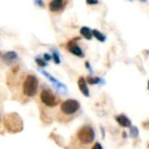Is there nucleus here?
I'll return each instance as SVG.
<instances>
[{"label":"nucleus","mask_w":149,"mask_h":149,"mask_svg":"<svg viewBox=\"0 0 149 149\" xmlns=\"http://www.w3.org/2000/svg\"><path fill=\"white\" fill-rule=\"evenodd\" d=\"M117 122H118L121 126H123V127H130V126H131L130 120L128 119L127 117L124 116V115H119V116L117 117Z\"/></svg>","instance_id":"10"},{"label":"nucleus","mask_w":149,"mask_h":149,"mask_svg":"<svg viewBox=\"0 0 149 149\" xmlns=\"http://www.w3.org/2000/svg\"><path fill=\"white\" fill-rule=\"evenodd\" d=\"M16 59H17V53H16V52H13V51L6 52L3 55V60L5 61L6 63H11Z\"/></svg>","instance_id":"9"},{"label":"nucleus","mask_w":149,"mask_h":149,"mask_svg":"<svg viewBox=\"0 0 149 149\" xmlns=\"http://www.w3.org/2000/svg\"><path fill=\"white\" fill-rule=\"evenodd\" d=\"M78 86L80 91L84 94L85 96H89V90L86 84V80H85L84 77H79L78 79Z\"/></svg>","instance_id":"8"},{"label":"nucleus","mask_w":149,"mask_h":149,"mask_svg":"<svg viewBox=\"0 0 149 149\" xmlns=\"http://www.w3.org/2000/svg\"><path fill=\"white\" fill-rule=\"evenodd\" d=\"M36 62L38 63V65H39V66H42V67L47 66V63H46V61L40 59V58H36Z\"/></svg>","instance_id":"15"},{"label":"nucleus","mask_w":149,"mask_h":149,"mask_svg":"<svg viewBox=\"0 0 149 149\" xmlns=\"http://www.w3.org/2000/svg\"><path fill=\"white\" fill-rule=\"evenodd\" d=\"M67 49H68V51L70 52L71 54H73V55L77 56V57H84V54H83V51L81 50V48L79 47L78 45H77L76 43H75L74 41H71L69 42L68 46H67Z\"/></svg>","instance_id":"6"},{"label":"nucleus","mask_w":149,"mask_h":149,"mask_svg":"<svg viewBox=\"0 0 149 149\" xmlns=\"http://www.w3.org/2000/svg\"><path fill=\"white\" fill-rule=\"evenodd\" d=\"M80 108V104L75 100H66L61 104L60 113L64 116H72Z\"/></svg>","instance_id":"4"},{"label":"nucleus","mask_w":149,"mask_h":149,"mask_svg":"<svg viewBox=\"0 0 149 149\" xmlns=\"http://www.w3.org/2000/svg\"><path fill=\"white\" fill-rule=\"evenodd\" d=\"M77 139L84 145L92 143L94 140V131L90 126H83L77 132Z\"/></svg>","instance_id":"3"},{"label":"nucleus","mask_w":149,"mask_h":149,"mask_svg":"<svg viewBox=\"0 0 149 149\" xmlns=\"http://www.w3.org/2000/svg\"><path fill=\"white\" fill-rule=\"evenodd\" d=\"M80 33L83 38H85L86 40H91L92 39V30H90L88 26H82L80 29Z\"/></svg>","instance_id":"11"},{"label":"nucleus","mask_w":149,"mask_h":149,"mask_svg":"<svg viewBox=\"0 0 149 149\" xmlns=\"http://www.w3.org/2000/svg\"><path fill=\"white\" fill-rule=\"evenodd\" d=\"M140 1H141V2H146L147 0H140Z\"/></svg>","instance_id":"19"},{"label":"nucleus","mask_w":149,"mask_h":149,"mask_svg":"<svg viewBox=\"0 0 149 149\" xmlns=\"http://www.w3.org/2000/svg\"><path fill=\"white\" fill-rule=\"evenodd\" d=\"M148 89H149V81H148Z\"/></svg>","instance_id":"20"},{"label":"nucleus","mask_w":149,"mask_h":149,"mask_svg":"<svg viewBox=\"0 0 149 149\" xmlns=\"http://www.w3.org/2000/svg\"><path fill=\"white\" fill-rule=\"evenodd\" d=\"M40 98H41V102L45 106H47L48 108H54V107L58 106V104H59V98L51 90L47 88L42 89L41 94H40Z\"/></svg>","instance_id":"5"},{"label":"nucleus","mask_w":149,"mask_h":149,"mask_svg":"<svg viewBox=\"0 0 149 149\" xmlns=\"http://www.w3.org/2000/svg\"><path fill=\"white\" fill-rule=\"evenodd\" d=\"M39 88V79L36 75L28 74L22 83V91L26 97H33L37 94Z\"/></svg>","instance_id":"1"},{"label":"nucleus","mask_w":149,"mask_h":149,"mask_svg":"<svg viewBox=\"0 0 149 149\" xmlns=\"http://www.w3.org/2000/svg\"><path fill=\"white\" fill-rule=\"evenodd\" d=\"M91 149H102V145H100V143H95Z\"/></svg>","instance_id":"17"},{"label":"nucleus","mask_w":149,"mask_h":149,"mask_svg":"<svg viewBox=\"0 0 149 149\" xmlns=\"http://www.w3.org/2000/svg\"><path fill=\"white\" fill-rule=\"evenodd\" d=\"M92 36L100 42H106V40H107L106 36L102 33H100L98 30H92Z\"/></svg>","instance_id":"12"},{"label":"nucleus","mask_w":149,"mask_h":149,"mask_svg":"<svg viewBox=\"0 0 149 149\" xmlns=\"http://www.w3.org/2000/svg\"><path fill=\"white\" fill-rule=\"evenodd\" d=\"M87 4H90V5H93V4H96L97 3V0H86Z\"/></svg>","instance_id":"16"},{"label":"nucleus","mask_w":149,"mask_h":149,"mask_svg":"<svg viewBox=\"0 0 149 149\" xmlns=\"http://www.w3.org/2000/svg\"><path fill=\"white\" fill-rule=\"evenodd\" d=\"M65 7L64 0H51L49 2V9L52 12H60Z\"/></svg>","instance_id":"7"},{"label":"nucleus","mask_w":149,"mask_h":149,"mask_svg":"<svg viewBox=\"0 0 149 149\" xmlns=\"http://www.w3.org/2000/svg\"><path fill=\"white\" fill-rule=\"evenodd\" d=\"M0 56H1V54H0Z\"/></svg>","instance_id":"21"},{"label":"nucleus","mask_w":149,"mask_h":149,"mask_svg":"<svg viewBox=\"0 0 149 149\" xmlns=\"http://www.w3.org/2000/svg\"><path fill=\"white\" fill-rule=\"evenodd\" d=\"M4 126L12 133L19 132L22 129V121L16 114H8L4 117Z\"/></svg>","instance_id":"2"},{"label":"nucleus","mask_w":149,"mask_h":149,"mask_svg":"<svg viewBox=\"0 0 149 149\" xmlns=\"http://www.w3.org/2000/svg\"><path fill=\"white\" fill-rule=\"evenodd\" d=\"M44 58H45L46 61H50L52 59V56L49 55V54H45V55H44Z\"/></svg>","instance_id":"18"},{"label":"nucleus","mask_w":149,"mask_h":149,"mask_svg":"<svg viewBox=\"0 0 149 149\" xmlns=\"http://www.w3.org/2000/svg\"><path fill=\"white\" fill-rule=\"evenodd\" d=\"M86 81L88 83H90V84H95V83H97V82H100V78H97V77H87V79H86Z\"/></svg>","instance_id":"13"},{"label":"nucleus","mask_w":149,"mask_h":149,"mask_svg":"<svg viewBox=\"0 0 149 149\" xmlns=\"http://www.w3.org/2000/svg\"><path fill=\"white\" fill-rule=\"evenodd\" d=\"M53 58H54V61H55L56 64H59V63H60L59 54H58L57 52L55 51V50H53Z\"/></svg>","instance_id":"14"}]
</instances>
